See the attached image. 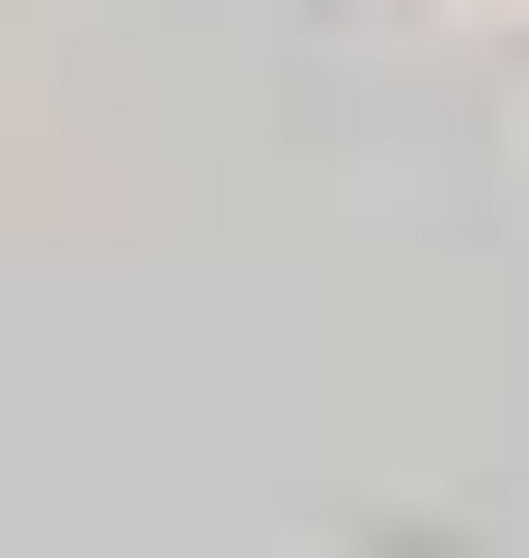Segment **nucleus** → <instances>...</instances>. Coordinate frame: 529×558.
I'll list each match as a JSON object with an SVG mask.
<instances>
[]
</instances>
